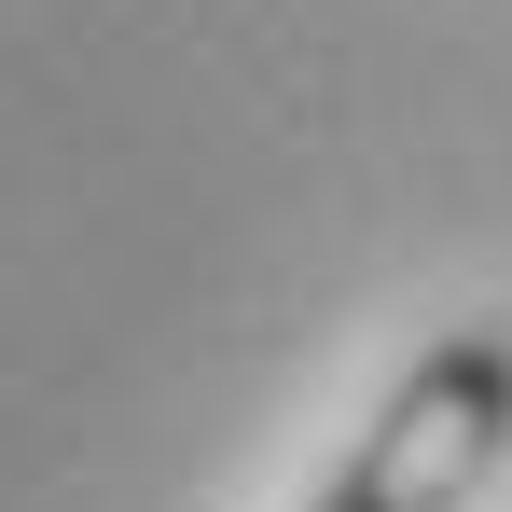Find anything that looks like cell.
Returning <instances> with one entry per match:
<instances>
[{"instance_id":"6da1fadb","label":"cell","mask_w":512,"mask_h":512,"mask_svg":"<svg viewBox=\"0 0 512 512\" xmlns=\"http://www.w3.org/2000/svg\"><path fill=\"white\" fill-rule=\"evenodd\" d=\"M499 457H512V333L457 319L388 374V402L360 416V443L319 471L305 512H471Z\"/></svg>"}]
</instances>
